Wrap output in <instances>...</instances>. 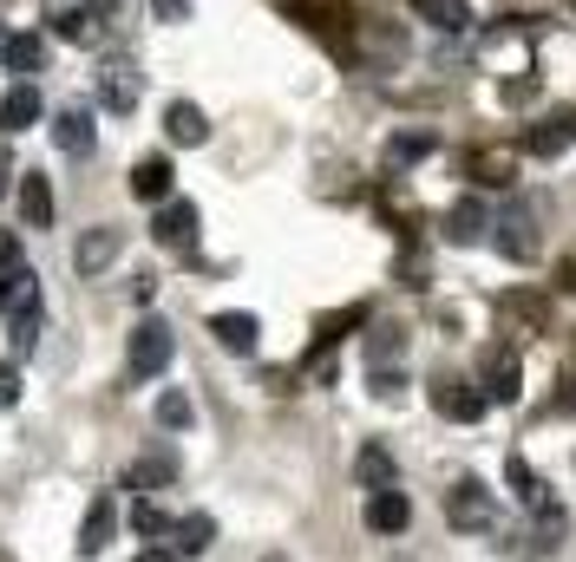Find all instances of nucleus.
<instances>
[{
    "mask_svg": "<svg viewBox=\"0 0 576 562\" xmlns=\"http://www.w3.org/2000/svg\"><path fill=\"white\" fill-rule=\"evenodd\" d=\"M301 33H315L335 60H354V33H360V13L354 0H276Z\"/></svg>",
    "mask_w": 576,
    "mask_h": 562,
    "instance_id": "obj_1",
    "label": "nucleus"
},
{
    "mask_svg": "<svg viewBox=\"0 0 576 562\" xmlns=\"http://www.w3.org/2000/svg\"><path fill=\"white\" fill-rule=\"evenodd\" d=\"M517 157L524 150H511V144H479V150L459 157V177L479 184V190H511L517 184Z\"/></svg>",
    "mask_w": 576,
    "mask_h": 562,
    "instance_id": "obj_2",
    "label": "nucleus"
},
{
    "mask_svg": "<svg viewBox=\"0 0 576 562\" xmlns=\"http://www.w3.org/2000/svg\"><path fill=\"white\" fill-rule=\"evenodd\" d=\"M171 353H177L171 327H164V321H138V327H132V347H125V373H132V379H157V373L171 366Z\"/></svg>",
    "mask_w": 576,
    "mask_h": 562,
    "instance_id": "obj_3",
    "label": "nucleus"
},
{
    "mask_svg": "<svg viewBox=\"0 0 576 562\" xmlns=\"http://www.w3.org/2000/svg\"><path fill=\"white\" fill-rule=\"evenodd\" d=\"M445 523H452V530H465V537H472V530H492V523H498V503L485 497L479 478H459V485L445 491Z\"/></svg>",
    "mask_w": 576,
    "mask_h": 562,
    "instance_id": "obj_4",
    "label": "nucleus"
},
{
    "mask_svg": "<svg viewBox=\"0 0 576 562\" xmlns=\"http://www.w3.org/2000/svg\"><path fill=\"white\" fill-rule=\"evenodd\" d=\"M492 229H498V236H492V242H498V256H504V262H517V269H524V262L537 256V242H544V236H537L531 204H511L504 216H492Z\"/></svg>",
    "mask_w": 576,
    "mask_h": 562,
    "instance_id": "obj_5",
    "label": "nucleus"
},
{
    "mask_svg": "<svg viewBox=\"0 0 576 562\" xmlns=\"http://www.w3.org/2000/svg\"><path fill=\"white\" fill-rule=\"evenodd\" d=\"M92 85H99V105L105 112H138V92H144V72L132 66V60H105V66L92 72Z\"/></svg>",
    "mask_w": 576,
    "mask_h": 562,
    "instance_id": "obj_6",
    "label": "nucleus"
},
{
    "mask_svg": "<svg viewBox=\"0 0 576 562\" xmlns=\"http://www.w3.org/2000/svg\"><path fill=\"white\" fill-rule=\"evenodd\" d=\"M197 229H204V216H197V204H184V197L157 204V216H151L157 249H197Z\"/></svg>",
    "mask_w": 576,
    "mask_h": 562,
    "instance_id": "obj_7",
    "label": "nucleus"
},
{
    "mask_svg": "<svg viewBox=\"0 0 576 562\" xmlns=\"http://www.w3.org/2000/svg\"><path fill=\"white\" fill-rule=\"evenodd\" d=\"M570 144H576V105H557L544 125H531V132L517 138V150H524V157H564Z\"/></svg>",
    "mask_w": 576,
    "mask_h": 562,
    "instance_id": "obj_8",
    "label": "nucleus"
},
{
    "mask_svg": "<svg viewBox=\"0 0 576 562\" xmlns=\"http://www.w3.org/2000/svg\"><path fill=\"white\" fill-rule=\"evenodd\" d=\"M0 314H40V281L20 262V249L0 256Z\"/></svg>",
    "mask_w": 576,
    "mask_h": 562,
    "instance_id": "obj_9",
    "label": "nucleus"
},
{
    "mask_svg": "<svg viewBox=\"0 0 576 562\" xmlns=\"http://www.w3.org/2000/svg\"><path fill=\"white\" fill-rule=\"evenodd\" d=\"M432 406H439V419H452V425H479L492 399H485L472 379H439V386H432Z\"/></svg>",
    "mask_w": 576,
    "mask_h": 562,
    "instance_id": "obj_10",
    "label": "nucleus"
},
{
    "mask_svg": "<svg viewBox=\"0 0 576 562\" xmlns=\"http://www.w3.org/2000/svg\"><path fill=\"white\" fill-rule=\"evenodd\" d=\"M119 249H125V236H119L112 222H99V229H85V236L72 242V269H79V275H105V269L119 262Z\"/></svg>",
    "mask_w": 576,
    "mask_h": 562,
    "instance_id": "obj_11",
    "label": "nucleus"
},
{
    "mask_svg": "<svg viewBox=\"0 0 576 562\" xmlns=\"http://www.w3.org/2000/svg\"><path fill=\"white\" fill-rule=\"evenodd\" d=\"M171 184H177V170H171L164 150H151V157L132 164V197H138V204H171Z\"/></svg>",
    "mask_w": 576,
    "mask_h": 562,
    "instance_id": "obj_12",
    "label": "nucleus"
},
{
    "mask_svg": "<svg viewBox=\"0 0 576 562\" xmlns=\"http://www.w3.org/2000/svg\"><path fill=\"white\" fill-rule=\"evenodd\" d=\"M413 523V503H407V491H367V530H380V537H400Z\"/></svg>",
    "mask_w": 576,
    "mask_h": 562,
    "instance_id": "obj_13",
    "label": "nucleus"
},
{
    "mask_svg": "<svg viewBox=\"0 0 576 562\" xmlns=\"http://www.w3.org/2000/svg\"><path fill=\"white\" fill-rule=\"evenodd\" d=\"M112 530H119V503H112V497H92V510H85V523H79V543H72V550L92 562L105 543H112Z\"/></svg>",
    "mask_w": 576,
    "mask_h": 562,
    "instance_id": "obj_14",
    "label": "nucleus"
},
{
    "mask_svg": "<svg viewBox=\"0 0 576 562\" xmlns=\"http://www.w3.org/2000/svg\"><path fill=\"white\" fill-rule=\"evenodd\" d=\"M354 327H367V301H348V308L321 314V321H315V347H308V360H328V347H335V341H348Z\"/></svg>",
    "mask_w": 576,
    "mask_h": 562,
    "instance_id": "obj_15",
    "label": "nucleus"
},
{
    "mask_svg": "<svg viewBox=\"0 0 576 562\" xmlns=\"http://www.w3.org/2000/svg\"><path fill=\"white\" fill-rule=\"evenodd\" d=\"M210 334H216V347H223V353H256L263 321L243 314V308H223V314H210Z\"/></svg>",
    "mask_w": 576,
    "mask_h": 562,
    "instance_id": "obj_16",
    "label": "nucleus"
},
{
    "mask_svg": "<svg viewBox=\"0 0 576 562\" xmlns=\"http://www.w3.org/2000/svg\"><path fill=\"white\" fill-rule=\"evenodd\" d=\"M479 236H492V210H485V197H459V204L445 210V242H479Z\"/></svg>",
    "mask_w": 576,
    "mask_h": 562,
    "instance_id": "obj_17",
    "label": "nucleus"
},
{
    "mask_svg": "<svg viewBox=\"0 0 576 562\" xmlns=\"http://www.w3.org/2000/svg\"><path fill=\"white\" fill-rule=\"evenodd\" d=\"M171 478H177V451H164V445H157V451H144L138 465H132V471H125V491L151 497V491H164V485H171Z\"/></svg>",
    "mask_w": 576,
    "mask_h": 562,
    "instance_id": "obj_18",
    "label": "nucleus"
},
{
    "mask_svg": "<svg viewBox=\"0 0 576 562\" xmlns=\"http://www.w3.org/2000/svg\"><path fill=\"white\" fill-rule=\"evenodd\" d=\"M517 393H524V366H517V353L511 347H498L492 353V366H485V399H492V406H511Z\"/></svg>",
    "mask_w": 576,
    "mask_h": 562,
    "instance_id": "obj_19",
    "label": "nucleus"
},
{
    "mask_svg": "<svg viewBox=\"0 0 576 562\" xmlns=\"http://www.w3.org/2000/svg\"><path fill=\"white\" fill-rule=\"evenodd\" d=\"M0 66L20 72V85H27L33 72L47 66V40H40V33H7V40H0Z\"/></svg>",
    "mask_w": 576,
    "mask_h": 562,
    "instance_id": "obj_20",
    "label": "nucleus"
},
{
    "mask_svg": "<svg viewBox=\"0 0 576 562\" xmlns=\"http://www.w3.org/2000/svg\"><path fill=\"white\" fill-rule=\"evenodd\" d=\"M164 132H171V144H210V118H204V105L171 98L164 105Z\"/></svg>",
    "mask_w": 576,
    "mask_h": 562,
    "instance_id": "obj_21",
    "label": "nucleus"
},
{
    "mask_svg": "<svg viewBox=\"0 0 576 562\" xmlns=\"http://www.w3.org/2000/svg\"><path fill=\"white\" fill-rule=\"evenodd\" d=\"M20 222L27 229H47L53 222V184L40 170H20Z\"/></svg>",
    "mask_w": 576,
    "mask_h": 562,
    "instance_id": "obj_22",
    "label": "nucleus"
},
{
    "mask_svg": "<svg viewBox=\"0 0 576 562\" xmlns=\"http://www.w3.org/2000/svg\"><path fill=\"white\" fill-rule=\"evenodd\" d=\"M504 485H511V497H517L524 510H544V503H551V485H544V471H537L531 458H511V465H504Z\"/></svg>",
    "mask_w": 576,
    "mask_h": 562,
    "instance_id": "obj_23",
    "label": "nucleus"
},
{
    "mask_svg": "<svg viewBox=\"0 0 576 562\" xmlns=\"http://www.w3.org/2000/svg\"><path fill=\"white\" fill-rule=\"evenodd\" d=\"M53 144H60L66 157H85V150H92V105H66V112L53 118Z\"/></svg>",
    "mask_w": 576,
    "mask_h": 562,
    "instance_id": "obj_24",
    "label": "nucleus"
},
{
    "mask_svg": "<svg viewBox=\"0 0 576 562\" xmlns=\"http://www.w3.org/2000/svg\"><path fill=\"white\" fill-rule=\"evenodd\" d=\"M171 537H177V543H171L177 556H204V550L216 543V517H210V510H191V517L171 523Z\"/></svg>",
    "mask_w": 576,
    "mask_h": 562,
    "instance_id": "obj_25",
    "label": "nucleus"
},
{
    "mask_svg": "<svg viewBox=\"0 0 576 562\" xmlns=\"http://www.w3.org/2000/svg\"><path fill=\"white\" fill-rule=\"evenodd\" d=\"M40 125V92L33 85H13L7 98H0V132L13 138V132H33Z\"/></svg>",
    "mask_w": 576,
    "mask_h": 562,
    "instance_id": "obj_26",
    "label": "nucleus"
},
{
    "mask_svg": "<svg viewBox=\"0 0 576 562\" xmlns=\"http://www.w3.org/2000/svg\"><path fill=\"white\" fill-rule=\"evenodd\" d=\"M413 13H420L426 27H439V33H465V27H472V7H465V0H413Z\"/></svg>",
    "mask_w": 576,
    "mask_h": 562,
    "instance_id": "obj_27",
    "label": "nucleus"
},
{
    "mask_svg": "<svg viewBox=\"0 0 576 562\" xmlns=\"http://www.w3.org/2000/svg\"><path fill=\"white\" fill-rule=\"evenodd\" d=\"M432 150H439L432 132H393V138H387V164L407 170V164H420V157H432Z\"/></svg>",
    "mask_w": 576,
    "mask_h": 562,
    "instance_id": "obj_28",
    "label": "nucleus"
},
{
    "mask_svg": "<svg viewBox=\"0 0 576 562\" xmlns=\"http://www.w3.org/2000/svg\"><path fill=\"white\" fill-rule=\"evenodd\" d=\"M557 537H564V510H557V503H544V510H537V523L524 530V550H531V556H551V550H557Z\"/></svg>",
    "mask_w": 576,
    "mask_h": 562,
    "instance_id": "obj_29",
    "label": "nucleus"
},
{
    "mask_svg": "<svg viewBox=\"0 0 576 562\" xmlns=\"http://www.w3.org/2000/svg\"><path fill=\"white\" fill-rule=\"evenodd\" d=\"M498 308L511 314V321H524V327H551V301H544V294H531V288H511Z\"/></svg>",
    "mask_w": 576,
    "mask_h": 562,
    "instance_id": "obj_30",
    "label": "nucleus"
},
{
    "mask_svg": "<svg viewBox=\"0 0 576 562\" xmlns=\"http://www.w3.org/2000/svg\"><path fill=\"white\" fill-rule=\"evenodd\" d=\"M354 478L367 485V491H387V485H393V458H387V445H360Z\"/></svg>",
    "mask_w": 576,
    "mask_h": 562,
    "instance_id": "obj_31",
    "label": "nucleus"
},
{
    "mask_svg": "<svg viewBox=\"0 0 576 562\" xmlns=\"http://www.w3.org/2000/svg\"><path fill=\"white\" fill-rule=\"evenodd\" d=\"M407 353V327H393V321H380L373 334H367V366H393Z\"/></svg>",
    "mask_w": 576,
    "mask_h": 562,
    "instance_id": "obj_32",
    "label": "nucleus"
},
{
    "mask_svg": "<svg viewBox=\"0 0 576 562\" xmlns=\"http://www.w3.org/2000/svg\"><path fill=\"white\" fill-rule=\"evenodd\" d=\"M60 40L92 46V40H99V13H92V7H66V13H60Z\"/></svg>",
    "mask_w": 576,
    "mask_h": 562,
    "instance_id": "obj_33",
    "label": "nucleus"
},
{
    "mask_svg": "<svg viewBox=\"0 0 576 562\" xmlns=\"http://www.w3.org/2000/svg\"><path fill=\"white\" fill-rule=\"evenodd\" d=\"M191 419H197L191 393H157V425H164V431H184Z\"/></svg>",
    "mask_w": 576,
    "mask_h": 562,
    "instance_id": "obj_34",
    "label": "nucleus"
},
{
    "mask_svg": "<svg viewBox=\"0 0 576 562\" xmlns=\"http://www.w3.org/2000/svg\"><path fill=\"white\" fill-rule=\"evenodd\" d=\"M132 530H138L144 543H157V537H171V517H164L151 497H138V503H132Z\"/></svg>",
    "mask_w": 576,
    "mask_h": 562,
    "instance_id": "obj_35",
    "label": "nucleus"
},
{
    "mask_svg": "<svg viewBox=\"0 0 576 562\" xmlns=\"http://www.w3.org/2000/svg\"><path fill=\"white\" fill-rule=\"evenodd\" d=\"M367 373H373V393L380 399H407V373L400 366H367Z\"/></svg>",
    "mask_w": 576,
    "mask_h": 562,
    "instance_id": "obj_36",
    "label": "nucleus"
},
{
    "mask_svg": "<svg viewBox=\"0 0 576 562\" xmlns=\"http://www.w3.org/2000/svg\"><path fill=\"white\" fill-rule=\"evenodd\" d=\"M498 98H504V105H524V98H537V72H511V79L498 85Z\"/></svg>",
    "mask_w": 576,
    "mask_h": 562,
    "instance_id": "obj_37",
    "label": "nucleus"
},
{
    "mask_svg": "<svg viewBox=\"0 0 576 562\" xmlns=\"http://www.w3.org/2000/svg\"><path fill=\"white\" fill-rule=\"evenodd\" d=\"M13 406H20V366L0 360V413H13Z\"/></svg>",
    "mask_w": 576,
    "mask_h": 562,
    "instance_id": "obj_38",
    "label": "nucleus"
},
{
    "mask_svg": "<svg viewBox=\"0 0 576 562\" xmlns=\"http://www.w3.org/2000/svg\"><path fill=\"white\" fill-rule=\"evenodd\" d=\"M151 7H157V20H171V27L191 20V0H151Z\"/></svg>",
    "mask_w": 576,
    "mask_h": 562,
    "instance_id": "obj_39",
    "label": "nucleus"
},
{
    "mask_svg": "<svg viewBox=\"0 0 576 562\" xmlns=\"http://www.w3.org/2000/svg\"><path fill=\"white\" fill-rule=\"evenodd\" d=\"M557 413H576V373L557 379Z\"/></svg>",
    "mask_w": 576,
    "mask_h": 562,
    "instance_id": "obj_40",
    "label": "nucleus"
},
{
    "mask_svg": "<svg viewBox=\"0 0 576 562\" xmlns=\"http://www.w3.org/2000/svg\"><path fill=\"white\" fill-rule=\"evenodd\" d=\"M557 288H564V294H576V249L557 262Z\"/></svg>",
    "mask_w": 576,
    "mask_h": 562,
    "instance_id": "obj_41",
    "label": "nucleus"
},
{
    "mask_svg": "<svg viewBox=\"0 0 576 562\" xmlns=\"http://www.w3.org/2000/svg\"><path fill=\"white\" fill-rule=\"evenodd\" d=\"M13 184H20V177H13V157H7V144H0V197H7Z\"/></svg>",
    "mask_w": 576,
    "mask_h": 562,
    "instance_id": "obj_42",
    "label": "nucleus"
},
{
    "mask_svg": "<svg viewBox=\"0 0 576 562\" xmlns=\"http://www.w3.org/2000/svg\"><path fill=\"white\" fill-rule=\"evenodd\" d=\"M151 294H157V275H138V281H132V301H138V308L151 301Z\"/></svg>",
    "mask_w": 576,
    "mask_h": 562,
    "instance_id": "obj_43",
    "label": "nucleus"
},
{
    "mask_svg": "<svg viewBox=\"0 0 576 562\" xmlns=\"http://www.w3.org/2000/svg\"><path fill=\"white\" fill-rule=\"evenodd\" d=\"M132 562H177V556H171V550H157V543H151V550H138V556H132Z\"/></svg>",
    "mask_w": 576,
    "mask_h": 562,
    "instance_id": "obj_44",
    "label": "nucleus"
},
{
    "mask_svg": "<svg viewBox=\"0 0 576 562\" xmlns=\"http://www.w3.org/2000/svg\"><path fill=\"white\" fill-rule=\"evenodd\" d=\"M0 256H13V236H7V229H0Z\"/></svg>",
    "mask_w": 576,
    "mask_h": 562,
    "instance_id": "obj_45",
    "label": "nucleus"
}]
</instances>
